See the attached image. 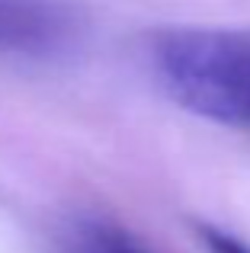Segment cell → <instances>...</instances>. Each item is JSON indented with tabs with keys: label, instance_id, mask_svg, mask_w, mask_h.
<instances>
[{
	"label": "cell",
	"instance_id": "cell-3",
	"mask_svg": "<svg viewBox=\"0 0 250 253\" xmlns=\"http://www.w3.org/2000/svg\"><path fill=\"white\" fill-rule=\"evenodd\" d=\"M68 253H154L122 224L106 218H87L68 237Z\"/></svg>",
	"mask_w": 250,
	"mask_h": 253
},
{
	"label": "cell",
	"instance_id": "cell-1",
	"mask_svg": "<svg viewBox=\"0 0 250 253\" xmlns=\"http://www.w3.org/2000/svg\"><path fill=\"white\" fill-rule=\"evenodd\" d=\"M157 84L173 103L231 128H250V32L167 29L148 45Z\"/></svg>",
	"mask_w": 250,
	"mask_h": 253
},
{
	"label": "cell",
	"instance_id": "cell-2",
	"mask_svg": "<svg viewBox=\"0 0 250 253\" xmlns=\"http://www.w3.org/2000/svg\"><path fill=\"white\" fill-rule=\"evenodd\" d=\"M77 39L68 0H0V55L58 58Z\"/></svg>",
	"mask_w": 250,
	"mask_h": 253
},
{
	"label": "cell",
	"instance_id": "cell-4",
	"mask_svg": "<svg viewBox=\"0 0 250 253\" xmlns=\"http://www.w3.org/2000/svg\"><path fill=\"white\" fill-rule=\"evenodd\" d=\"M202 247L206 253H250V244L231 237L228 231H218V228H202Z\"/></svg>",
	"mask_w": 250,
	"mask_h": 253
}]
</instances>
